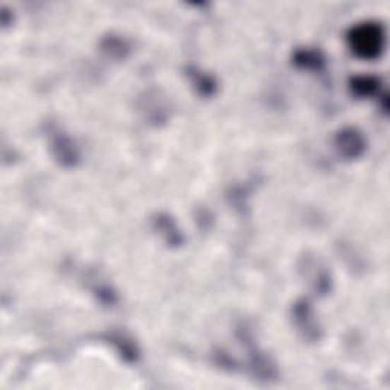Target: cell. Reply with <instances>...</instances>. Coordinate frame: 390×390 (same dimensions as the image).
Masks as SVG:
<instances>
[{
    "instance_id": "7a4b0ae2",
    "label": "cell",
    "mask_w": 390,
    "mask_h": 390,
    "mask_svg": "<svg viewBox=\"0 0 390 390\" xmlns=\"http://www.w3.org/2000/svg\"><path fill=\"white\" fill-rule=\"evenodd\" d=\"M337 148L340 154H343L345 158H357L365 150V141L362 134L355 130H345L337 136Z\"/></svg>"
},
{
    "instance_id": "6da1fadb",
    "label": "cell",
    "mask_w": 390,
    "mask_h": 390,
    "mask_svg": "<svg viewBox=\"0 0 390 390\" xmlns=\"http://www.w3.org/2000/svg\"><path fill=\"white\" fill-rule=\"evenodd\" d=\"M383 42L384 37L382 28L370 23L353 29V32L349 35V43L353 51L363 58L378 57L383 49Z\"/></svg>"
},
{
    "instance_id": "3957f363",
    "label": "cell",
    "mask_w": 390,
    "mask_h": 390,
    "mask_svg": "<svg viewBox=\"0 0 390 390\" xmlns=\"http://www.w3.org/2000/svg\"><path fill=\"white\" fill-rule=\"evenodd\" d=\"M377 80H374V78L370 76H362V78H355V80L353 81V90L360 95V96H367V95H372L375 90H377Z\"/></svg>"
}]
</instances>
